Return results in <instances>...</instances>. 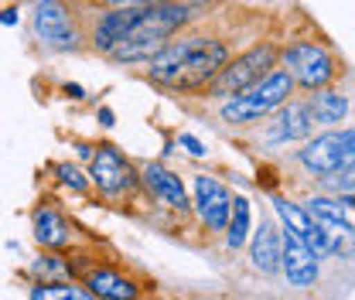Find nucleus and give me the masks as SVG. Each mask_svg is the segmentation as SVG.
Returning a JSON list of instances; mask_svg holds the SVG:
<instances>
[{
	"instance_id": "1",
	"label": "nucleus",
	"mask_w": 355,
	"mask_h": 300,
	"mask_svg": "<svg viewBox=\"0 0 355 300\" xmlns=\"http://www.w3.org/2000/svg\"><path fill=\"white\" fill-rule=\"evenodd\" d=\"M147 62H150L147 72L154 82L178 89H202L219 76V69L229 62V51L222 42H212V38H181L175 44H164Z\"/></svg>"
},
{
	"instance_id": "2",
	"label": "nucleus",
	"mask_w": 355,
	"mask_h": 300,
	"mask_svg": "<svg viewBox=\"0 0 355 300\" xmlns=\"http://www.w3.org/2000/svg\"><path fill=\"white\" fill-rule=\"evenodd\" d=\"M191 21V7H181L175 0H168V3H157V7H144L140 14H137V21L130 24V31L123 35V42L116 44L110 55L116 58V62H147V58H154L168 38L181 31L184 24Z\"/></svg>"
},
{
	"instance_id": "3",
	"label": "nucleus",
	"mask_w": 355,
	"mask_h": 300,
	"mask_svg": "<svg viewBox=\"0 0 355 300\" xmlns=\"http://www.w3.org/2000/svg\"><path fill=\"white\" fill-rule=\"evenodd\" d=\"M291 89H294V79H291L287 72H277V69H273L257 86H250L246 92L232 96V99L222 106V120H225V123H257L270 109H277V106L287 103Z\"/></svg>"
},
{
	"instance_id": "4",
	"label": "nucleus",
	"mask_w": 355,
	"mask_h": 300,
	"mask_svg": "<svg viewBox=\"0 0 355 300\" xmlns=\"http://www.w3.org/2000/svg\"><path fill=\"white\" fill-rule=\"evenodd\" d=\"M277 48L270 42H260L253 44L250 51H243L239 58H232V62H225L219 69V76L209 82L212 86V96H219V99H232V96H239V92H246L250 86H257L263 76H270L273 69H277Z\"/></svg>"
},
{
	"instance_id": "5",
	"label": "nucleus",
	"mask_w": 355,
	"mask_h": 300,
	"mask_svg": "<svg viewBox=\"0 0 355 300\" xmlns=\"http://www.w3.org/2000/svg\"><path fill=\"white\" fill-rule=\"evenodd\" d=\"M287 76L297 79L304 89H321L335 79V58L324 44L318 42H297L284 51Z\"/></svg>"
},
{
	"instance_id": "6",
	"label": "nucleus",
	"mask_w": 355,
	"mask_h": 300,
	"mask_svg": "<svg viewBox=\"0 0 355 300\" xmlns=\"http://www.w3.org/2000/svg\"><path fill=\"white\" fill-rule=\"evenodd\" d=\"M352 150H355V130H342V133H321L314 136L308 147L301 150V164L318 177L342 171L352 164Z\"/></svg>"
},
{
	"instance_id": "7",
	"label": "nucleus",
	"mask_w": 355,
	"mask_h": 300,
	"mask_svg": "<svg viewBox=\"0 0 355 300\" xmlns=\"http://www.w3.org/2000/svg\"><path fill=\"white\" fill-rule=\"evenodd\" d=\"M35 35L42 38L48 48H76L79 35L72 24V14L65 10L62 0H38L35 3Z\"/></svg>"
},
{
	"instance_id": "8",
	"label": "nucleus",
	"mask_w": 355,
	"mask_h": 300,
	"mask_svg": "<svg viewBox=\"0 0 355 300\" xmlns=\"http://www.w3.org/2000/svg\"><path fill=\"white\" fill-rule=\"evenodd\" d=\"M92 181L106 191V195H127L133 184H137V174H133L130 161L120 154V150H113V147H99L96 154H92Z\"/></svg>"
},
{
	"instance_id": "9",
	"label": "nucleus",
	"mask_w": 355,
	"mask_h": 300,
	"mask_svg": "<svg viewBox=\"0 0 355 300\" xmlns=\"http://www.w3.org/2000/svg\"><path fill=\"white\" fill-rule=\"evenodd\" d=\"M273 205H277L280 218L287 222V229H291V232H294L304 246H308L314 256H318V253H331V249H335L331 232H324V229H321V225H318V222H314L304 209H297V205H294V202H287V198H277Z\"/></svg>"
},
{
	"instance_id": "10",
	"label": "nucleus",
	"mask_w": 355,
	"mask_h": 300,
	"mask_svg": "<svg viewBox=\"0 0 355 300\" xmlns=\"http://www.w3.org/2000/svg\"><path fill=\"white\" fill-rule=\"evenodd\" d=\"M280 266L287 270V280L294 287H311L318 280V263H314V253L308 246L287 229L280 236Z\"/></svg>"
},
{
	"instance_id": "11",
	"label": "nucleus",
	"mask_w": 355,
	"mask_h": 300,
	"mask_svg": "<svg viewBox=\"0 0 355 300\" xmlns=\"http://www.w3.org/2000/svg\"><path fill=\"white\" fill-rule=\"evenodd\" d=\"M195 205H198V215H202V222L209 229H225L232 198H229V191L216 177H205V174L195 177Z\"/></svg>"
},
{
	"instance_id": "12",
	"label": "nucleus",
	"mask_w": 355,
	"mask_h": 300,
	"mask_svg": "<svg viewBox=\"0 0 355 300\" xmlns=\"http://www.w3.org/2000/svg\"><path fill=\"white\" fill-rule=\"evenodd\" d=\"M137 14H140V10H127V7H113L110 14H103L99 24H96V31H92V44H96L99 51L110 55L116 44L123 42V35L130 31V24L137 21Z\"/></svg>"
},
{
	"instance_id": "13",
	"label": "nucleus",
	"mask_w": 355,
	"mask_h": 300,
	"mask_svg": "<svg viewBox=\"0 0 355 300\" xmlns=\"http://www.w3.org/2000/svg\"><path fill=\"white\" fill-rule=\"evenodd\" d=\"M89 294L103 300H137V287L113 270H92L89 273Z\"/></svg>"
},
{
	"instance_id": "14",
	"label": "nucleus",
	"mask_w": 355,
	"mask_h": 300,
	"mask_svg": "<svg viewBox=\"0 0 355 300\" xmlns=\"http://www.w3.org/2000/svg\"><path fill=\"white\" fill-rule=\"evenodd\" d=\"M311 109L308 106H301V103H287L284 109H280V116H277V127H273V140H301V136H308L311 133Z\"/></svg>"
},
{
	"instance_id": "15",
	"label": "nucleus",
	"mask_w": 355,
	"mask_h": 300,
	"mask_svg": "<svg viewBox=\"0 0 355 300\" xmlns=\"http://www.w3.org/2000/svg\"><path fill=\"white\" fill-rule=\"evenodd\" d=\"M144 181L171 205V209H184L188 205V195H184V184L178 181L175 174L168 171V168H161V164H147V171H144Z\"/></svg>"
},
{
	"instance_id": "16",
	"label": "nucleus",
	"mask_w": 355,
	"mask_h": 300,
	"mask_svg": "<svg viewBox=\"0 0 355 300\" xmlns=\"http://www.w3.org/2000/svg\"><path fill=\"white\" fill-rule=\"evenodd\" d=\"M253 266L263 270V273H277L280 270V236L277 229L263 222L260 232L253 236Z\"/></svg>"
},
{
	"instance_id": "17",
	"label": "nucleus",
	"mask_w": 355,
	"mask_h": 300,
	"mask_svg": "<svg viewBox=\"0 0 355 300\" xmlns=\"http://www.w3.org/2000/svg\"><path fill=\"white\" fill-rule=\"evenodd\" d=\"M308 215L321 225V229H324V232H331V236H345V232H352L349 215L342 212V205H338V202H331V198H311Z\"/></svg>"
},
{
	"instance_id": "18",
	"label": "nucleus",
	"mask_w": 355,
	"mask_h": 300,
	"mask_svg": "<svg viewBox=\"0 0 355 300\" xmlns=\"http://www.w3.org/2000/svg\"><path fill=\"white\" fill-rule=\"evenodd\" d=\"M35 239H38L42 246H51V249L65 246V242H69V225H65V218L58 212H51V209H42V212L35 215Z\"/></svg>"
},
{
	"instance_id": "19",
	"label": "nucleus",
	"mask_w": 355,
	"mask_h": 300,
	"mask_svg": "<svg viewBox=\"0 0 355 300\" xmlns=\"http://www.w3.org/2000/svg\"><path fill=\"white\" fill-rule=\"evenodd\" d=\"M349 113V99L342 92H318L311 99V120L318 123H342Z\"/></svg>"
},
{
	"instance_id": "20",
	"label": "nucleus",
	"mask_w": 355,
	"mask_h": 300,
	"mask_svg": "<svg viewBox=\"0 0 355 300\" xmlns=\"http://www.w3.org/2000/svg\"><path fill=\"white\" fill-rule=\"evenodd\" d=\"M229 212H232V222H229L225 242H229V249H239L250 239V202L246 198H236Z\"/></svg>"
},
{
	"instance_id": "21",
	"label": "nucleus",
	"mask_w": 355,
	"mask_h": 300,
	"mask_svg": "<svg viewBox=\"0 0 355 300\" xmlns=\"http://www.w3.org/2000/svg\"><path fill=\"white\" fill-rule=\"evenodd\" d=\"M31 300H96L83 287H69V283H42L31 290Z\"/></svg>"
},
{
	"instance_id": "22",
	"label": "nucleus",
	"mask_w": 355,
	"mask_h": 300,
	"mask_svg": "<svg viewBox=\"0 0 355 300\" xmlns=\"http://www.w3.org/2000/svg\"><path fill=\"white\" fill-rule=\"evenodd\" d=\"M35 273L38 276H69V266L62 263V256H42L35 263Z\"/></svg>"
},
{
	"instance_id": "23",
	"label": "nucleus",
	"mask_w": 355,
	"mask_h": 300,
	"mask_svg": "<svg viewBox=\"0 0 355 300\" xmlns=\"http://www.w3.org/2000/svg\"><path fill=\"white\" fill-rule=\"evenodd\" d=\"M58 177H62V184H69V188H76V191L86 188V177L79 174V168H72V164H62V168H58Z\"/></svg>"
},
{
	"instance_id": "24",
	"label": "nucleus",
	"mask_w": 355,
	"mask_h": 300,
	"mask_svg": "<svg viewBox=\"0 0 355 300\" xmlns=\"http://www.w3.org/2000/svg\"><path fill=\"white\" fill-rule=\"evenodd\" d=\"M178 143H181L191 157H205V143H202V140H195L191 133H181V136H178Z\"/></svg>"
},
{
	"instance_id": "25",
	"label": "nucleus",
	"mask_w": 355,
	"mask_h": 300,
	"mask_svg": "<svg viewBox=\"0 0 355 300\" xmlns=\"http://www.w3.org/2000/svg\"><path fill=\"white\" fill-rule=\"evenodd\" d=\"M168 0H110V7H127V10H144V7H157Z\"/></svg>"
},
{
	"instance_id": "26",
	"label": "nucleus",
	"mask_w": 355,
	"mask_h": 300,
	"mask_svg": "<svg viewBox=\"0 0 355 300\" xmlns=\"http://www.w3.org/2000/svg\"><path fill=\"white\" fill-rule=\"evenodd\" d=\"M0 24H17V10H14V7L0 10Z\"/></svg>"
},
{
	"instance_id": "27",
	"label": "nucleus",
	"mask_w": 355,
	"mask_h": 300,
	"mask_svg": "<svg viewBox=\"0 0 355 300\" xmlns=\"http://www.w3.org/2000/svg\"><path fill=\"white\" fill-rule=\"evenodd\" d=\"M99 123H103V127H113V113H110V109H99Z\"/></svg>"
},
{
	"instance_id": "28",
	"label": "nucleus",
	"mask_w": 355,
	"mask_h": 300,
	"mask_svg": "<svg viewBox=\"0 0 355 300\" xmlns=\"http://www.w3.org/2000/svg\"><path fill=\"white\" fill-rule=\"evenodd\" d=\"M65 96H72V99H83V86H65Z\"/></svg>"
},
{
	"instance_id": "29",
	"label": "nucleus",
	"mask_w": 355,
	"mask_h": 300,
	"mask_svg": "<svg viewBox=\"0 0 355 300\" xmlns=\"http://www.w3.org/2000/svg\"><path fill=\"white\" fill-rule=\"evenodd\" d=\"M175 3H181V7H191V3H202V0H175Z\"/></svg>"
}]
</instances>
